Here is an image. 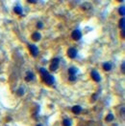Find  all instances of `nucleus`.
<instances>
[{"mask_svg":"<svg viewBox=\"0 0 125 126\" xmlns=\"http://www.w3.org/2000/svg\"><path fill=\"white\" fill-rule=\"evenodd\" d=\"M40 73L42 75V80L47 84V85H53L55 83V78L53 77V76H51L49 73L46 71L45 68H41L40 69Z\"/></svg>","mask_w":125,"mask_h":126,"instance_id":"nucleus-1","label":"nucleus"},{"mask_svg":"<svg viewBox=\"0 0 125 126\" xmlns=\"http://www.w3.org/2000/svg\"><path fill=\"white\" fill-rule=\"evenodd\" d=\"M59 63H60V58H58V57L53 58L50 62V71L51 72L57 71V69L59 68Z\"/></svg>","mask_w":125,"mask_h":126,"instance_id":"nucleus-2","label":"nucleus"},{"mask_svg":"<svg viewBox=\"0 0 125 126\" xmlns=\"http://www.w3.org/2000/svg\"><path fill=\"white\" fill-rule=\"evenodd\" d=\"M28 48L30 50V53L33 56H38L39 54V49L36 45H33V44H28Z\"/></svg>","mask_w":125,"mask_h":126,"instance_id":"nucleus-3","label":"nucleus"},{"mask_svg":"<svg viewBox=\"0 0 125 126\" xmlns=\"http://www.w3.org/2000/svg\"><path fill=\"white\" fill-rule=\"evenodd\" d=\"M77 53H78V51H77L76 48H69L67 50V56L69 58L73 59V58H75L77 56Z\"/></svg>","mask_w":125,"mask_h":126,"instance_id":"nucleus-4","label":"nucleus"},{"mask_svg":"<svg viewBox=\"0 0 125 126\" xmlns=\"http://www.w3.org/2000/svg\"><path fill=\"white\" fill-rule=\"evenodd\" d=\"M71 37H72V39H74V40H79V39L82 37V33H81V31H80V30H74V31L72 32V33H71Z\"/></svg>","mask_w":125,"mask_h":126,"instance_id":"nucleus-5","label":"nucleus"},{"mask_svg":"<svg viewBox=\"0 0 125 126\" xmlns=\"http://www.w3.org/2000/svg\"><path fill=\"white\" fill-rule=\"evenodd\" d=\"M91 76H92V78L94 81H96V82H99L100 80H101V77H100L99 73H98L97 71H95V70L92 71V74H91Z\"/></svg>","mask_w":125,"mask_h":126,"instance_id":"nucleus-6","label":"nucleus"},{"mask_svg":"<svg viewBox=\"0 0 125 126\" xmlns=\"http://www.w3.org/2000/svg\"><path fill=\"white\" fill-rule=\"evenodd\" d=\"M32 39L34 40V41H36V42H38V41H40L41 40V38H42V34L39 33V32H35L33 34H32Z\"/></svg>","mask_w":125,"mask_h":126,"instance_id":"nucleus-7","label":"nucleus"},{"mask_svg":"<svg viewBox=\"0 0 125 126\" xmlns=\"http://www.w3.org/2000/svg\"><path fill=\"white\" fill-rule=\"evenodd\" d=\"M71 111H72L74 114L78 115V114H80V113H81V111H82V107H81V106H79V105H75V106L72 107Z\"/></svg>","mask_w":125,"mask_h":126,"instance_id":"nucleus-8","label":"nucleus"},{"mask_svg":"<svg viewBox=\"0 0 125 126\" xmlns=\"http://www.w3.org/2000/svg\"><path fill=\"white\" fill-rule=\"evenodd\" d=\"M77 73H78V68H76V67H70L68 69V75L69 76H76Z\"/></svg>","mask_w":125,"mask_h":126,"instance_id":"nucleus-9","label":"nucleus"},{"mask_svg":"<svg viewBox=\"0 0 125 126\" xmlns=\"http://www.w3.org/2000/svg\"><path fill=\"white\" fill-rule=\"evenodd\" d=\"M33 79H34V74L32 72H27L25 76V80L29 82V81H32Z\"/></svg>","mask_w":125,"mask_h":126,"instance_id":"nucleus-10","label":"nucleus"},{"mask_svg":"<svg viewBox=\"0 0 125 126\" xmlns=\"http://www.w3.org/2000/svg\"><path fill=\"white\" fill-rule=\"evenodd\" d=\"M103 69H104V71H106V72L111 71V70H112V64H111L110 62H105V63L103 64Z\"/></svg>","mask_w":125,"mask_h":126,"instance_id":"nucleus-11","label":"nucleus"},{"mask_svg":"<svg viewBox=\"0 0 125 126\" xmlns=\"http://www.w3.org/2000/svg\"><path fill=\"white\" fill-rule=\"evenodd\" d=\"M14 12H15L16 13H17V14H21V13H22V9H21L20 6H16V7L14 8Z\"/></svg>","mask_w":125,"mask_h":126,"instance_id":"nucleus-12","label":"nucleus"},{"mask_svg":"<svg viewBox=\"0 0 125 126\" xmlns=\"http://www.w3.org/2000/svg\"><path fill=\"white\" fill-rule=\"evenodd\" d=\"M63 124L64 126H71V120L69 119H65L63 120Z\"/></svg>","mask_w":125,"mask_h":126,"instance_id":"nucleus-13","label":"nucleus"},{"mask_svg":"<svg viewBox=\"0 0 125 126\" xmlns=\"http://www.w3.org/2000/svg\"><path fill=\"white\" fill-rule=\"evenodd\" d=\"M114 119H115V118H114V115H113V114H108V116L106 117V119H106V121L110 122V121H113V120H114Z\"/></svg>","mask_w":125,"mask_h":126,"instance_id":"nucleus-14","label":"nucleus"},{"mask_svg":"<svg viewBox=\"0 0 125 126\" xmlns=\"http://www.w3.org/2000/svg\"><path fill=\"white\" fill-rule=\"evenodd\" d=\"M124 25H125V19L122 17V18L119 20V28L121 29V31H122V30H124V28H125Z\"/></svg>","mask_w":125,"mask_h":126,"instance_id":"nucleus-15","label":"nucleus"},{"mask_svg":"<svg viewBox=\"0 0 125 126\" xmlns=\"http://www.w3.org/2000/svg\"><path fill=\"white\" fill-rule=\"evenodd\" d=\"M118 13H119L120 15L124 16V14H125V7L124 6H121V7L118 9Z\"/></svg>","mask_w":125,"mask_h":126,"instance_id":"nucleus-16","label":"nucleus"},{"mask_svg":"<svg viewBox=\"0 0 125 126\" xmlns=\"http://www.w3.org/2000/svg\"><path fill=\"white\" fill-rule=\"evenodd\" d=\"M17 93V96H20V97H21V96L24 95V89H23V88H19Z\"/></svg>","mask_w":125,"mask_h":126,"instance_id":"nucleus-17","label":"nucleus"},{"mask_svg":"<svg viewBox=\"0 0 125 126\" xmlns=\"http://www.w3.org/2000/svg\"><path fill=\"white\" fill-rule=\"evenodd\" d=\"M37 28H38L39 30L42 29V28H43V24H42V22H38V24H37Z\"/></svg>","mask_w":125,"mask_h":126,"instance_id":"nucleus-18","label":"nucleus"},{"mask_svg":"<svg viewBox=\"0 0 125 126\" xmlns=\"http://www.w3.org/2000/svg\"><path fill=\"white\" fill-rule=\"evenodd\" d=\"M68 80H69V81H75V80H76V76H69Z\"/></svg>","mask_w":125,"mask_h":126,"instance_id":"nucleus-19","label":"nucleus"},{"mask_svg":"<svg viewBox=\"0 0 125 126\" xmlns=\"http://www.w3.org/2000/svg\"><path fill=\"white\" fill-rule=\"evenodd\" d=\"M121 73H122V74H124L125 73V63L124 62L121 64Z\"/></svg>","mask_w":125,"mask_h":126,"instance_id":"nucleus-20","label":"nucleus"},{"mask_svg":"<svg viewBox=\"0 0 125 126\" xmlns=\"http://www.w3.org/2000/svg\"><path fill=\"white\" fill-rule=\"evenodd\" d=\"M121 37H122L123 39L125 38V31L124 30H122V31H121Z\"/></svg>","mask_w":125,"mask_h":126,"instance_id":"nucleus-21","label":"nucleus"},{"mask_svg":"<svg viewBox=\"0 0 125 126\" xmlns=\"http://www.w3.org/2000/svg\"><path fill=\"white\" fill-rule=\"evenodd\" d=\"M96 97H97V95H96V94H94V95L92 96V101H94L95 99H96Z\"/></svg>","mask_w":125,"mask_h":126,"instance_id":"nucleus-22","label":"nucleus"},{"mask_svg":"<svg viewBox=\"0 0 125 126\" xmlns=\"http://www.w3.org/2000/svg\"><path fill=\"white\" fill-rule=\"evenodd\" d=\"M29 3H32V4H35V3H37V1H28Z\"/></svg>","mask_w":125,"mask_h":126,"instance_id":"nucleus-23","label":"nucleus"},{"mask_svg":"<svg viewBox=\"0 0 125 126\" xmlns=\"http://www.w3.org/2000/svg\"><path fill=\"white\" fill-rule=\"evenodd\" d=\"M37 126H42V124H38Z\"/></svg>","mask_w":125,"mask_h":126,"instance_id":"nucleus-24","label":"nucleus"}]
</instances>
